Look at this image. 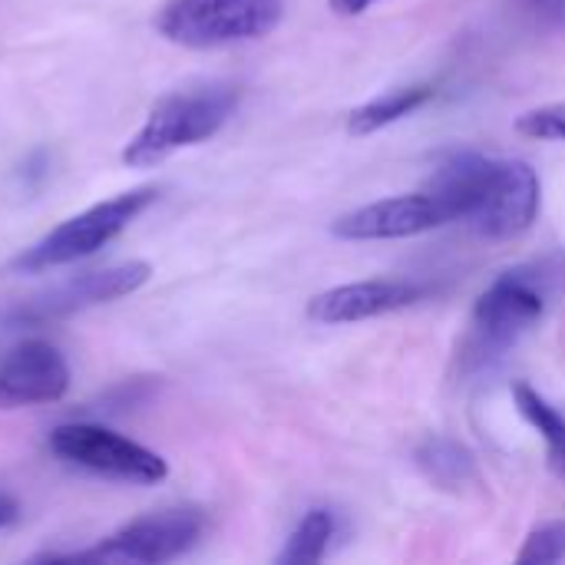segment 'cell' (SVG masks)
<instances>
[{"label": "cell", "instance_id": "obj_1", "mask_svg": "<svg viewBox=\"0 0 565 565\" xmlns=\"http://www.w3.org/2000/svg\"><path fill=\"white\" fill-rule=\"evenodd\" d=\"M427 189L447 205L454 222H467L483 238L530 232L543 202V185L530 162L483 152H450Z\"/></svg>", "mask_w": 565, "mask_h": 565}, {"label": "cell", "instance_id": "obj_2", "mask_svg": "<svg viewBox=\"0 0 565 565\" xmlns=\"http://www.w3.org/2000/svg\"><path fill=\"white\" fill-rule=\"evenodd\" d=\"M238 103L242 89L232 83H209L162 96L122 146V162L129 169H152L179 149L212 139L232 119Z\"/></svg>", "mask_w": 565, "mask_h": 565}, {"label": "cell", "instance_id": "obj_3", "mask_svg": "<svg viewBox=\"0 0 565 565\" xmlns=\"http://www.w3.org/2000/svg\"><path fill=\"white\" fill-rule=\"evenodd\" d=\"M156 199H159V189L142 185V189L119 192L106 202H96V205L70 215L66 222H60L56 228H50L30 248H23L10 262V271L13 275H40L50 268L83 262V258L96 255L99 248H106L109 242H116Z\"/></svg>", "mask_w": 565, "mask_h": 565}, {"label": "cell", "instance_id": "obj_4", "mask_svg": "<svg viewBox=\"0 0 565 565\" xmlns=\"http://www.w3.org/2000/svg\"><path fill=\"white\" fill-rule=\"evenodd\" d=\"M285 17V0H162L156 30L185 50H218L268 36Z\"/></svg>", "mask_w": 565, "mask_h": 565}, {"label": "cell", "instance_id": "obj_5", "mask_svg": "<svg viewBox=\"0 0 565 565\" xmlns=\"http://www.w3.org/2000/svg\"><path fill=\"white\" fill-rule=\"evenodd\" d=\"M205 533V520L195 510H162L139 516L106 540H99L93 550L83 553H46L36 556L43 563H132V565H162L192 553Z\"/></svg>", "mask_w": 565, "mask_h": 565}, {"label": "cell", "instance_id": "obj_6", "mask_svg": "<svg viewBox=\"0 0 565 565\" xmlns=\"http://www.w3.org/2000/svg\"><path fill=\"white\" fill-rule=\"evenodd\" d=\"M152 268L149 262H119V265H106V268H93V271H79L20 305H13L3 315V328L7 331H23V328H46L56 321H66L73 315H83L89 308L99 305H113L126 295H136L146 281H149Z\"/></svg>", "mask_w": 565, "mask_h": 565}, {"label": "cell", "instance_id": "obj_7", "mask_svg": "<svg viewBox=\"0 0 565 565\" xmlns=\"http://www.w3.org/2000/svg\"><path fill=\"white\" fill-rule=\"evenodd\" d=\"M50 450L70 467L116 483L152 487L169 477V463L156 450L103 424H60L50 430Z\"/></svg>", "mask_w": 565, "mask_h": 565}, {"label": "cell", "instance_id": "obj_8", "mask_svg": "<svg viewBox=\"0 0 565 565\" xmlns=\"http://www.w3.org/2000/svg\"><path fill=\"white\" fill-rule=\"evenodd\" d=\"M546 311V278L526 268L493 278L473 308V351L480 358L503 354Z\"/></svg>", "mask_w": 565, "mask_h": 565}, {"label": "cell", "instance_id": "obj_9", "mask_svg": "<svg viewBox=\"0 0 565 565\" xmlns=\"http://www.w3.org/2000/svg\"><path fill=\"white\" fill-rule=\"evenodd\" d=\"M454 222L447 205L430 192L391 195L354 212H344L331 222V235L344 242H387V238H414Z\"/></svg>", "mask_w": 565, "mask_h": 565}, {"label": "cell", "instance_id": "obj_10", "mask_svg": "<svg viewBox=\"0 0 565 565\" xmlns=\"http://www.w3.org/2000/svg\"><path fill=\"white\" fill-rule=\"evenodd\" d=\"M70 391V364L50 341L30 338L0 358V411L56 404Z\"/></svg>", "mask_w": 565, "mask_h": 565}, {"label": "cell", "instance_id": "obj_11", "mask_svg": "<svg viewBox=\"0 0 565 565\" xmlns=\"http://www.w3.org/2000/svg\"><path fill=\"white\" fill-rule=\"evenodd\" d=\"M427 285L404 281V278H377V281H354L338 285L308 301V318L318 324H354L367 318H381L401 308H411L427 298Z\"/></svg>", "mask_w": 565, "mask_h": 565}, {"label": "cell", "instance_id": "obj_12", "mask_svg": "<svg viewBox=\"0 0 565 565\" xmlns=\"http://www.w3.org/2000/svg\"><path fill=\"white\" fill-rule=\"evenodd\" d=\"M434 99V86L430 83H417V86H404L394 89L387 96H377L358 109L348 113V132L351 136H371L377 129H387L394 122H401L404 116L417 113L420 106H427Z\"/></svg>", "mask_w": 565, "mask_h": 565}, {"label": "cell", "instance_id": "obj_13", "mask_svg": "<svg viewBox=\"0 0 565 565\" xmlns=\"http://www.w3.org/2000/svg\"><path fill=\"white\" fill-rule=\"evenodd\" d=\"M414 460H417L420 473L430 483L444 487V490H460V487H467V483L477 480V463H473L470 450L463 444L450 440V437H430V440H424L417 447V457Z\"/></svg>", "mask_w": 565, "mask_h": 565}, {"label": "cell", "instance_id": "obj_14", "mask_svg": "<svg viewBox=\"0 0 565 565\" xmlns=\"http://www.w3.org/2000/svg\"><path fill=\"white\" fill-rule=\"evenodd\" d=\"M513 401H516L520 414L530 420V427L546 440L550 467L565 480V414L556 404H550L540 391H533L530 384H516Z\"/></svg>", "mask_w": 565, "mask_h": 565}, {"label": "cell", "instance_id": "obj_15", "mask_svg": "<svg viewBox=\"0 0 565 565\" xmlns=\"http://www.w3.org/2000/svg\"><path fill=\"white\" fill-rule=\"evenodd\" d=\"M338 533L334 513L331 510H308L301 523L291 530L278 563L281 565H311L321 563L331 550V540Z\"/></svg>", "mask_w": 565, "mask_h": 565}, {"label": "cell", "instance_id": "obj_16", "mask_svg": "<svg viewBox=\"0 0 565 565\" xmlns=\"http://www.w3.org/2000/svg\"><path fill=\"white\" fill-rule=\"evenodd\" d=\"M516 559L530 565L565 563V520H553V523L536 526L526 536V543H523V550H520Z\"/></svg>", "mask_w": 565, "mask_h": 565}, {"label": "cell", "instance_id": "obj_17", "mask_svg": "<svg viewBox=\"0 0 565 565\" xmlns=\"http://www.w3.org/2000/svg\"><path fill=\"white\" fill-rule=\"evenodd\" d=\"M50 172H53V156L46 149H33L10 172V192L20 195V199H33L50 182Z\"/></svg>", "mask_w": 565, "mask_h": 565}, {"label": "cell", "instance_id": "obj_18", "mask_svg": "<svg viewBox=\"0 0 565 565\" xmlns=\"http://www.w3.org/2000/svg\"><path fill=\"white\" fill-rule=\"evenodd\" d=\"M516 132H523L530 139H556V142H565V103H550V106L526 109L516 119Z\"/></svg>", "mask_w": 565, "mask_h": 565}, {"label": "cell", "instance_id": "obj_19", "mask_svg": "<svg viewBox=\"0 0 565 565\" xmlns=\"http://www.w3.org/2000/svg\"><path fill=\"white\" fill-rule=\"evenodd\" d=\"M530 10H536L550 23H565V0H526Z\"/></svg>", "mask_w": 565, "mask_h": 565}, {"label": "cell", "instance_id": "obj_20", "mask_svg": "<svg viewBox=\"0 0 565 565\" xmlns=\"http://www.w3.org/2000/svg\"><path fill=\"white\" fill-rule=\"evenodd\" d=\"M17 520H20V503H17L13 497L0 493V530L13 526Z\"/></svg>", "mask_w": 565, "mask_h": 565}, {"label": "cell", "instance_id": "obj_21", "mask_svg": "<svg viewBox=\"0 0 565 565\" xmlns=\"http://www.w3.org/2000/svg\"><path fill=\"white\" fill-rule=\"evenodd\" d=\"M371 3H377V0H331V10L341 13V17H358V13H364Z\"/></svg>", "mask_w": 565, "mask_h": 565}]
</instances>
